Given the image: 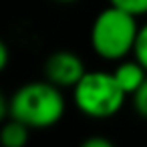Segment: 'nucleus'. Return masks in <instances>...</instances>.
Here are the masks:
<instances>
[{
  "label": "nucleus",
  "mask_w": 147,
  "mask_h": 147,
  "mask_svg": "<svg viewBox=\"0 0 147 147\" xmlns=\"http://www.w3.org/2000/svg\"><path fill=\"white\" fill-rule=\"evenodd\" d=\"M8 63H10V51H8L6 42L0 38V73L8 67Z\"/></svg>",
  "instance_id": "obj_12"
},
{
  "label": "nucleus",
  "mask_w": 147,
  "mask_h": 147,
  "mask_svg": "<svg viewBox=\"0 0 147 147\" xmlns=\"http://www.w3.org/2000/svg\"><path fill=\"white\" fill-rule=\"evenodd\" d=\"M115 81L119 83V87L125 91L127 97H131L147 79V71L145 67L137 61V59H123L117 63L115 71H113Z\"/></svg>",
  "instance_id": "obj_5"
},
{
  "label": "nucleus",
  "mask_w": 147,
  "mask_h": 147,
  "mask_svg": "<svg viewBox=\"0 0 147 147\" xmlns=\"http://www.w3.org/2000/svg\"><path fill=\"white\" fill-rule=\"evenodd\" d=\"M79 147H115V143L107 137H101V135H91L87 139L81 141Z\"/></svg>",
  "instance_id": "obj_10"
},
{
  "label": "nucleus",
  "mask_w": 147,
  "mask_h": 147,
  "mask_svg": "<svg viewBox=\"0 0 147 147\" xmlns=\"http://www.w3.org/2000/svg\"><path fill=\"white\" fill-rule=\"evenodd\" d=\"M30 127L22 121L8 117L0 125V145L2 147H26L30 141Z\"/></svg>",
  "instance_id": "obj_6"
},
{
  "label": "nucleus",
  "mask_w": 147,
  "mask_h": 147,
  "mask_svg": "<svg viewBox=\"0 0 147 147\" xmlns=\"http://www.w3.org/2000/svg\"><path fill=\"white\" fill-rule=\"evenodd\" d=\"M109 4L119 6L135 16H145L147 14V0H109Z\"/></svg>",
  "instance_id": "obj_8"
},
{
  "label": "nucleus",
  "mask_w": 147,
  "mask_h": 147,
  "mask_svg": "<svg viewBox=\"0 0 147 147\" xmlns=\"http://www.w3.org/2000/svg\"><path fill=\"white\" fill-rule=\"evenodd\" d=\"M10 117V97H6L0 91V125Z\"/></svg>",
  "instance_id": "obj_11"
},
{
  "label": "nucleus",
  "mask_w": 147,
  "mask_h": 147,
  "mask_svg": "<svg viewBox=\"0 0 147 147\" xmlns=\"http://www.w3.org/2000/svg\"><path fill=\"white\" fill-rule=\"evenodd\" d=\"M87 73L83 59L73 51H55L47 57L42 65V75L49 83L61 87V89H73L83 75Z\"/></svg>",
  "instance_id": "obj_4"
},
{
  "label": "nucleus",
  "mask_w": 147,
  "mask_h": 147,
  "mask_svg": "<svg viewBox=\"0 0 147 147\" xmlns=\"http://www.w3.org/2000/svg\"><path fill=\"white\" fill-rule=\"evenodd\" d=\"M133 59H137L147 71V22L139 24V32L135 38V47H133Z\"/></svg>",
  "instance_id": "obj_7"
},
{
  "label": "nucleus",
  "mask_w": 147,
  "mask_h": 147,
  "mask_svg": "<svg viewBox=\"0 0 147 147\" xmlns=\"http://www.w3.org/2000/svg\"><path fill=\"white\" fill-rule=\"evenodd\" d=\"M125 91L115 81L113 73L87 71L73 87V101L77 109L91 119H109L125 105Z\"/></svg>",
  "instance_id": "obj_3"
},
{
  "label": "nucleus",
  "mask_w": 147,
  "mask_h": 147,
  "mask_svg": "<svg viewBox=\"0 0 147 147\" xmlns=\"http://www.w3.org/2000/svg\"><path fill=\"white\" fill-rule=\"evenodd\" d=\"M67 111L63 89L42 81L20 85L10 97V117L22 121L30 129H49L61 123Z\"/></svg>",
  "instance_id": "obj_1"
},
{
  "label": "nucleus",
  "mask_w": 147,
  "mask_h": 147,
  "mask_svg": "<svg viewBox=\"0 0 147 147\" xmlns=\"http://www.w3.org/2000/svg\"><path fill=\"white\" fill-rule=\"evenodd\" d=\"M139 16L109 4L103 8L91 24V47L93 51L111 63H119L133 55L135 38L139 32Z\"/></svg>",
  "instance_id": "obj_2"
},
{
  "label": "nucleus",
  "mask_w": 147,
  "mask_h": 147,
  "mask_svg": "<svg viewBox=\"0 0 147 147\" xmlns=\"http://www.w3.org/2000/svg\"><path fill=\"white\" fill-rule=\"evenodd\" d=\"M55 2H59V4H75L79 0H55Z\"/></svg>",
  "instance_id": "obj_13"
},
{
  "label": "nucleus",
  "mask_w": 147,
  "mask_h": 147,
  "mask_svg": "<svg viewBox=\"0 0 147 147\" xmlns=\"http://www.w3.org/2000/svg\"><path fill=\"white\" fill-rule=\"evenodd\" d=\"M131 99H133V109H135V113H137L139 117L147 119V79H145L143 85L131 95Z\"/></svg>",
  "instance_id": "obj_9"
}]
</instances>
